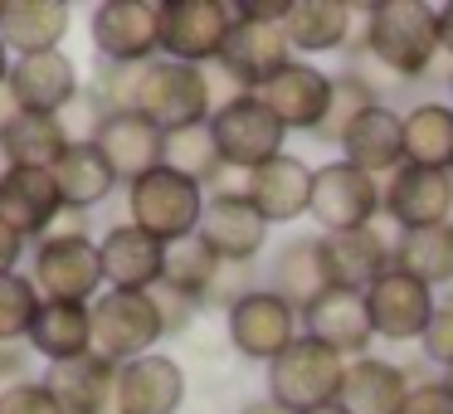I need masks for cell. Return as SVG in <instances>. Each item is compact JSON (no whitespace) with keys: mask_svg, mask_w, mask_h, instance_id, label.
Masks as SVG:
<instances>
[{"mask_svg":"<svg viewBox=\"0 0 453 414\" xmlns=\"http://www.w3.org/2000/svg\"><path fill=\"white\" fill-rule=\"evenodd\" d=\"M375 103H380V98L371 93V83H365L356 69H342V73H336V88H332V108H326V122L317 127V142H322V147H336V142L346 137V127H351L361 112H371Z\"/></svg>","mask_w":453,"mask_h":414,"instance_id":"cell-38","label":"cell"},{"mask_svg":"<svg viewBox=\"0 0 453 414\" xmlns=\"http://www.w3.org/2000/svg\"><path fill=\"white\" fill-rule=\"evenodd\" d=\"M0 414H64V410L44 390V380H25V385L0 390Z\"/></svg>","mask_w":453,"mask_h":414,"instance_id":"cell-44","label":"cell"},{"mask_svg":"<svg viewBox=\"0 0 453 414\" xmlns=\"http://www.w3.org/2000/svg\"><path fill=\"white\" fill-rule=\"evenodd\" d=\"M20 264H25V239L15 234L5 219H0V278H11V273H20Z\"/></svg>","mask_w":453,"mask_h":414,"instance_id":"cell-49","label":"cell"},{"mask_svg":"<svg viewBox=\"0 0 453 414\" xmlns=\"http://www.w3.org/2000/svg\"><path fill=\"white\" fill-rule=\"evenodd\" d=\"M0 157H5L11 171H54L69 157V137H64L59 118L20 112V122L0 137Z\"/></svg>","mask_w":453,"mask_h":414,"instance_id":"cell-34","label":"cell"},{"mask_svg":"<svg viewBox=\"0 0 453 414\" xmlns=\"http://www.w3.org/2000/svg\"><path fill=\"white\" fill-rule=\"evenodd\" d=\"M35 361H40V356L30 351V341L0 346V390H11V385H25V380H40Z\"/></svg>","mask_w":453,"mask_h":414,"instance_id":"cell-47","label":"cell"},{"mask_svg":"<svg viewBox=\"0 0 453 414\" xmlns=\"http://www.w3.org/2000/svg\"><path fill=\"white\" fill-rule=\"evenodd\" d=\"M400 414H453V390L443 375H424V380H414L410 400H404Z\"/></svg>","mask_w":453,"mask_h":414,"instance_id":"cell-45","label":"cell"},{"mask_svg":"<svg viewBox=\"0 0 453 414\" xmlns=\"http://www.w3.org/2000/svg\"><path fill=\"white\" fill-rule=\"evenodd\" d=\"M190 400V375L180 356L151 351L118 365L112 385V414H180Z\"/></svg>","mask_w":453,"mask_h":414,"instance_id":"cell-14","label":"cell"},{"mask_svg":"<svg viewBox=\"0 0 453 414\" xmlns=\"http://www.w3.org/2000/svg\"><path fill=\"white\" fill-rule=\"evenodd\" d=\"M342 380H346V361L312 336H297L273 365H264V395L283 414H312L322 404H336Z\"/></svg>","mask_w":453,"mask_h":414,"instance_id":"cell-2","label":"cell"},{"mask_svg":"<svg viewBox=\"0 0 453 414\" xmlns=\"http://www.w3.org/2000/svg\"><path fill=\"white\" fill-rule=\"evenodd\" d=\"M414 390V371L404 361H395V356H356V361H346V380H342V395H336V404H342L346 414H400L404 400H410Z\"/></svg>","mask_w":453,"mask_h":414,"instance_id":"cell-22","label":"cell"},{"mask_svg":"<svg viewBox=\"0 0 453 414\" xmlns=\"http://www.w3.org/2000/svg\"><path fill=\"white\" fill-rule=\"evenodd\" d=\"M404 161L424 171H453V103L419 98L404 108Z\"/></svg>","mask_w":453,"mask_h":414,"instance_id":"cell-32","label":"cell"},{"mask_svg":"<svg viewBox=\"0 0 453 414\" xmlns=\"http://www.w3.org/2000/svg\"><path fill=\"white\" fill-rule=\"evenodd\" d=\"M356 50L414 88L443 59L439 5H424V0H375V5H365V25H361Z\"/></svg>","mask_w":453,"mask_h":414,"instance_id":"cell-1","label":"cell"},{"mask_svg":"<svg viewBox=\"0 0 453 414\" xmlns=\"http://www.w3.org/2000/svg\"><path fill=\"white\" fill-rule=\"evenodd\" d=\"M439 44H443V59L453 64V0L439 5Z\"/></svg>","mask_w":453,"mask_h":414,"instance_id":"cell-51","label":"cell"},{"mask_svg":"<svg viewBox=\"0 0 453 414\" xmlns=\"http://www.w3.org/2000/svg\"><path fill=\"white\" fill-rule=\"evenodd\" d=\"M449 176H453V171H449Z\"/></svg>","mask_w":453,"mask_h":414,"instance_id":"cell-57","label":"cell"},{"mask_svg":"<svg viewBox=\"0 0 453 414\" xmlns=\"http://www.w3.org/2000/svg\"><path fill=\"white\" fill-rule=\"evenodd\" d=\"M210 137H215V151L225 161V171L234 176H249V171L268 166L273 157L288 151V127L268 112V103L258 93H239L225 108L210 112Z\"/></svg>","mask_w":453,"mask_h":414,"instance_id":"cell-5","label":"cell"},{"mask_svg":"<svg viewBox=\"0 0 453 414\" xmlns=\"http://www.w3.org/2000/svg\"><path fill=\"white\" fill-rule=\"evenodd\" d=\"M312 414H346L342 404H322V410H312Z\"/></svg>","mask_w":453,"mask_h":414,"instance_id":"cell-54","label":"cell"},{"mask_svg":"<svg viewBox=\"0 0 453 414\" xmlns=\"http://www.w3.org/2000/svg\"><path fill=\"white\" fill-rule=\"evenodd\" d=\"M303 336L322 341L326 351H336L342 361L371 356L375 332H371V312H365V293H342V288H326L317 303L303 307Z\"/></svg>","mask_w":453,"mask_h":414,"instance_id":"cell-21","label":"cell"},{"mask_svg":"<svg viewBox=\"0 0 453 414\" xmlns=\"http://www.w3.org/2000/svg\"><path fill=\"white\" fill-rule=\"evenodd\" d=\"M11 69H15V54L5 50V40H0V83H11Z\"/></svg>","mask_w":453,"mask_h":414,"instance_id":"cell-53","label":"cell"},{"mask_svg":"<svg viewBox=\"0 0 453 414\" xmlns=\"http://www.w3.org/2000/svg\"><path fill=\"white\" fill-rule=\"evenodd\" d=\"M365 312H371V332L385 346H414L429 326V317L439 312V293L419 278H410L404 268L380 273L365 288Z\"/></svg>","mask_w":453,"mask_h":414,"instance_id":"cell-13","label":"cell"},{"mask_svg":"<svg viewBox=\"0 0 453 414\" xmlns=\"http://www.w3.org/2000/svg\"><path fill=\"white\" fill-rule=\"evenodd\" d=\"M385 215V180L356 171L351 161L332 157L312 171V205L307 219L317 234H351V229H371Z\"/></svg>","mask_w":453,"mask_h":414,"instance_id":"cell-6","label":"cell"},{"mask_svg":"<svg viewBox=\"0 0 453 414\" xmlns=\"http://www.w3.org/2000/svg\"><path fill=\"white\" fill-rule=\"evenodd\" d=\"M264 288L278 293L283 303H293L303 312L307 303L326 293V264H322V234H293L264 258Z\"/></svg>","mask_w":453,"mask_h":414,"instance_id":"cell-28","label":"cell"},{"mask_svg":"<svg viewBox=\"0 0 453 414\" xmlns=\"http://www.w3.org/2000/svg\"><path fill=\"white\" fill-rule=\"evenodd\" d=\"M234 30L229 0H161V54L176 64L210 69L219 64Z\"/></svg>","mask_w":453,"mask_h":414,"instance_id":"cell-10","label":"cell"},{"mask_svg":"<svg viewBox=\"0 0 453 414\" xmlns=\"http://www.w3.org/2000/svg\"><path fill=\"white\" fill-rule=\"evenodd\" d=\"M122 196H127V225H137L142 234L161 239L166 249L180 244V239H196L205 200H210L196 180L176 176V171H166V166H157L142 180L122 186Z\"/></svg>","mask_w":453,"mask_h":414,"instance_id":"cell-3","label":"cell"},{"mask_svg":"<svg viewBox=\"0 0 453 414\" xmlns=\"http://www.w3.org/2000/svg\"><path fill=\"white\" fill-rule=\"evenodd\" d=\"M215 268H219V258L210 254L200 239H180V244L166 249V273H161V288L200 307V303H205L210 278H215Z\"/></svg>","mask_w":453,"mask_h":414,"instance_id":"cell-37","label":"cell"},{"mask_svg":"<svg viewBox=\"0 0 453 414\" xmlns=\"http://www.w3.org/2000/svg\"><path fill=\"white\" fill-rule=\"evenodd\" d=\"M332 88H336V73L317 69V64H307V59H293L258 98H264L268 112L288 127V137H293V132L317 137V127L326 122V108H332Z\"/></svg>","mask_w":453,"mask_h":414,"instance_id":"cell-20","label":"cell"},{"mask_svg":"<svg viewBox=\"0 0 453 414\" xmlns=\"http://www.w3.org/2000/svg\"><path fill=\"white\" fill-rule=\"evenodd\" d=\"M395 244L400 229L390 219H375L371 229H351V234H322V264H326V283L342 293H365L380 273L395 268Z\"/></svg>","mask_w":453,"mask_h":414,"instance_id":"cell-15","label":"cell"},{"mask_svg":"<svg viewBox=\"0 0 453 414\" xmlns=\"http://www.w3.org/2000/svg\"><path fill=\"white\" fill-rule=\"evenodd\" d=\"M419 361L439 365L443 375L453 371V303H439V312L429 317V326L419 336Z\"/></svg>","mask_w":453,"mask_h":414,"instance_id":"cell-43","label":"cell"},{"mask_svg":"<svg viewBox=\"0 0 453 414\" xmlns=\"http://www.w3.org/2000/svg\"><path fill=\"white\" fill-rule=\"evenodd\" d=\"M44 297L40 288H35V278L25 273H11V278H0V346H11V341H25L35 326V317H40Z\"/></svg>","mask_w":453,"mask_h":414,"instance_id":"cell-39","label":"cell"},{"mask_svg":"<svg viewBox=\"0 0 453 414\" xmlns=\"http://www.w3.org/2000/svg\"><path fill=\"white\" fill-rule=\"evenodd\" d=\"M44 303H93L103 293V258L93 234H44L30 244V268Z\"/></svg>","mask_w":453,"mask_h":414,"instance_id":"cell-8","label":"cell"},{"mask_svg":"<svg viewBox=\"0 0 453 414\" xmlns=\"http://www.w3.org/2000/svg\"><path fill=\"white\" fill-rule=\"evenodd\" d=\"M88 40L103 64L161 59V5L157 0H103L88 15Z\"/></svg>","mask_w":453,"mask_h":414,"instance_id":"cell-12","label":"cell"},{"mask_svg":"<svg viewBox=\"0 0 453 414\" xmlns=\"http://www.w3.org/2000/svg\"><path fill=\"white\" fill-rule=\"evenodd\" d=\"M443 380H449V390H453V371H449V375H443Z\"/></svg>","mask_w":453,"mask_h":414,"instance_id":"cell-56","label":"cell"},{"mask_svg":"<svg viewBox=\"0 0 453 414\" xmlns=\"http://www.w3.org/2000/svg\"><path fill=\"white\" fill-rule=\"evenodd\" d=\"M44 390L54 395L64 414H112V385H118V365L103 361L98 351L79 356L64 365H44L40 371Z\"/></svg>","mask_w":453,"mask_h":414,"instance_id":"cell-30","label":"cell"},{"mask_svg":"<svg viewBox=\"0 0 453 414\" xmlns=\"http://www.w3.org/2000/svg\"><path fill=\"white\" fill-rule=\"evenodd\" d=\"M336 157L351 161L356 171H365L375 180H390L404 166V112L375 103L371 112H361L346 127V137L336 142Z\"/></svg>","mask_w":453,"mask_h":414,"instance_id":"cell-25","label":"cell"},{"mask_svg":"<svg viewBox=\"0 0 453 414\" xmlns=\"http://www.w3.org/2000/svg\"><path fill=\"white\" fill-rule=\"evenodd\" d=\"M93 147L108 157V166L118 171L122 186H132V180H142L147 171L161 166V157H166V132L151 127L142 112H108V122H103Z\"/></svg>","mask_w":453,"mask_h":414,"instance_id":"cell-29","label":"cell"},{"mask_svg":"<svg viewBox=\"0 0 453 414\" xmlns=\"http://www.w3.org/2000/svg\"><path fill=\"white\" fill-rule=\"evenodd\" d=\"M161 166L176 171V176H186V180H196L200 190H205V186H219V180H225V161H219V151H215V137H210V127L171 132Z\"/></svg>","mask_w":453,"mask_h":414,"instance_id":"cell-36","label":"cell"},{"mask_svg":"<svg viewBox=\"0 0 453 414\" xmlns=\"http://www.w3.org/2000/svg\"><path fill=\"white\" fill-rule=\"evenodd\" d=\"M88 312H93V351L112 365L151 356L166 341V322H161L157 293H118V288H103L88 303Z\"/></svg>","mask_w":453,"mask_h":414,"instance_id":"cell-4","label":"cell"},{"mask_svg":"<svg viewBox=\"0 0 453 414\" xmlns=\"http://www.w3.org/2000/svg\"><path fill=\"white\" fill-rule=\"evenodd\" d=\"M293 59L297 54H293V44H288L283 25L234 20L229 44H225V54H219V73H225L239 93H264Z\"/></svg>","mask_w":453,"mask_h":414,"instance_id":"cell-17","label":"cell"},{"mask_svg":"<svg viewBox=\"0 0 453 414\" xmlns=\"http://www.w3.org/2000/svg\"><path fill=\"white\" fill-rule=\"evenodd\" d=\"M98 258L103 288H118V293H151V288H161V273H166V244L142 234L127 219H118L98 234Z\"/></svg>","mask_w":453,"mask_h":414,"instance_id":"cell-18","label":"cell"},{"mask_svg":"<svg viewBox=\"0 0 453 414\" xmlns=\"http://www.w3.org/2000/svg\"><path fill=\"white\" fill-rule=\"evenodd\" d=\"M11 93H15V103H20L25 112H44V118H59V112L83 93L79 64L69 59V50L15 59V69H11Z\"/></svg>","mask_w":453,"mask_h":414,"instance_id":"cell-27","label":"cell"},{"mask_svg":"<svg viewBox=\"0 0 453 414\" xmlns=\"http://www.w3.org/2000/svg\"><path fill=\"white\" fill-rule=\"evenodd\" d=\"M312 171L303 157H293V151H283V157H273L268 166L249 171L244 176V196L254 200V210L268 219V225H297V219H307V205H312Z\"/></svg>","mask_w":453,"mask_h":414,"instance_id":"cell-23","label":"cell"},{"mask_svg":"<svg viewBox=\"0 0 453 414\" xmlns=\"http://www.w3.org/2000/svg\"><path fill=\"white\" fill-rule=\"evenodd\" d=\"M73 30L69 0H0V40L15 59L64 50Z\"/></svg>","mask_w":453,"mask_h":414,"instance_id":"cell-26","label":"cell"},{"mask_svg":"<svg viewBox=\"0 0 453 414\" xmlns=\"http://www.w3.org/2000/svg\"><path fill=\"white\" fill-rule=\"evenodd\" d=\"M365 25V5H346V0H293L288 15V44L297 59H317V54H351Z\"/></svg>","mask_w":453,"mask_h":414,"instance_id":"cell-19","label":"cell"},{"mask_svg":"<svg viewBox=\"0 0 453 414\" xmlns=\"http://www.w3.org/2000/svg\"><path fill=\"white\" fill-rule=\"evenodd\" d=\"M137 112L171 132L186 127H205L210 112H215V98H210V73L196 69V64H176V59H151L147 73H142V93H137Z\"/></svg>","mask_w":453,"mask_h":414,"instance_id":"cell-7","label":"cell"},{"mask_svg":"<svg viewBox=\"0 0 453 414\" xmlns=\"http://www.w3.org/2000/svg\"><path fill=\"white\" fill-rule=\"evenodd\" d=\"M20 103H15V93H11V83H0V137H5V132L15 127V122H20Z\"/></svg>","mask_w":453,"mask_h":414,"instance_id":"cell-50","label":"cell"},{"mask_svg":"<svg viewBox=\"0 0 453 414\" xmlns=\"http://www.w3.org/2000/svg\"><path fill=\"white\" fill-rule=\"evenodd\" d=\"M25 341H30V351L40 356L44 365H64V361L88 356L93 351V312H88V303H44Z\"/></svg>","mask_w":453,"mask_h":414,"instance_id":"cell-31","label":"cell"},{"mask_svg":"<svg viewBox=\"0 0 453 414\" xmlns=\"http://www.w3.org/2000/svg\"><path fill=\"white\" fill-rule=\"evenodd\" d=\"M443 88H449V103H453V69L443 73Z\"/></svg>","mask_w":453,"mask_h":414,"instance_id":"cell-55","label":"cell"},{"mask_svg":"<svg viewBox=\"0 0 453 414\" xmlns=\"http://www.w3.org/2000/svg\"><path fill=\"white\" fill-rule=\"evenodd\" d=\"M293 0H234V20H254V25H288Z\"/></svg>","mask_w":453,"mask_h":414,"instance_id":"cell-48","label":"cell"},{"mask_svg":"<svg viewBox=\"0 0 453 414\" xmlns=\"http://www.w3.org/2000/svg\"><path fill=\"white\" fill-rule=\"evenodd\" d=\"M395 268H404L410 278H419L434 293H443V288L453 283V225L400 234V244H395Z\"/></svg>","mask_w":453,"mask_h":414,"instance_id":"cell-35","label":"cell"},{"mask_svg":"<svg viewBox=\"0 0 453 414\" xmlns=\"http://www.w3.org/2000/svg\"><path fill=\"white\" fill-rule=\"evenodd\" d=\"M54 180H59V196H64V210H83L93 215L98 205H108L118 196V171L108 166L98 147H69V157L54 166Z\"/></svg>","mask_w":453,"mask_h":414,"instance_id":"cell-33","label":"cell"},{"mask_svg":"<svg viewBox=\"0 0 453 414\" xmlns=\"http://www.w3.org/2000/svg\"><path fill=\"white\" fill-rule=\"evenodd\" d=\"M297 336H303V312L293 303H283L278 293H268V288H254L244 303H234L225 312L229 351L254 365H273Z\"/></svg>","mask_w":453,"mask_h":414,"instance_id":"cell-9","label":"cell"},{"mask_svg":"<svg viewBox=\"0 0 453 414\" xmlns=\"http://www.w3.org/2000/svg\"><path fill=\"white\" fill-rule=\"evenodd\" d=\"M268 234H273V225L254 210L244 186H219L205 200V215L196 229V239L219 264H258L268 254Z\"/></svg>","mask_w":453,"mask_h":414,"instance_id":"cell-11","label":"cell"},{"mask_svg":"<svg viewBox=\"0 0 453 414\" xmlns=\"http://www.w3.org/2000/svg\"><path fill=\"white\" fill-rule=\"evenodd\" d=\"M142 73H147V64H103V59H98L88 88L98 93V103H103L108 112H137Z\"/></svg>","mask_w":453,"mask_h":414,"instance_id":"cell-40","label":"cell"},{"mask_svg":"<svg viewBox=\"0 0 453 414\" xmlns=\"http://www.w3.org/2000/svg\"><path fill=\"white\" fill-rule=\"evenodd\" d=\"M254 288H264L258 264H219L215 278H210V288H205V303H200V312H219V317H225L229 307L244 303Z\"/></svg>","mask_w":453,"mask_h":414,"instance_id":"cell-41","label":"cell"},{"mask_svg":"<svg viewBox=\"0 0 453 414\" xmlns=\"http://www.w3.org/2000/svg\"><path fill=\"white\" fill-rule=\"evenodd\" d=\"M385 219L400 234H419V229L453 225V176L449 171H424L404 161L390 180H385Z\"/></svg>","mask_w":453,"mask_h":414,"instance_id":"cell-16","label":"cell"},{"mask_svg":"<svg viewBox=\"0 0 453 414\" xmlns=\"http://www.w3.org/2000/svg\"><path fill=\"white\" fill-rule=\"evenodd\" d=\"M157 293V307H161V322H166V341H180V336H190L196 332V322L205 312H200L196 303H186V297H176V293H166V288H151Z\"/></svg>","mask_w":453,"mask_h":414,"instance_id":"cell-46","label":"cell"},{"mask_svg":"<svg viewBox=\"0 0 453 414\" xmlns=\"http://www.w3.org/2000/svg\"><path fill=\"white\" fill-rule=\"evenodd\" d=\"M59 215H64V196L54 171H11V166L0 171V219L25 244H40Z\"/></svg>","mask_w":453,"mask_h":414,"instance_id":"cell-24","label":"cell"},{"mask_svg":"<svg viewBox=\"0 0 453 414\" xmlns=\"http://www.w3.org/2000/svg\"><path fill=\"white\" fill-rule=\"evenodd\" d=\"M103 122H108V108L98 103V93H93L88 83H83V93L59 112V127H64V137H69V147H93Z\"/></svg>","mask_w":453,"mask_h":414,"instance_id":"cell-42","label":"cell"},{"mask_svg":"<svg viewBox=\"0 0 453 414\" xmlns=\"http://www.w3.org/2000/svg\"><path fill=\"white\" fill-rule=\"evenodd\" d=\"M239 414H283V410H278V404H273V400H268V395H264V400L244 404V410H239Z\"/></svg>","mask_w":453,"mask_h":414,"instance_id":"cell-52","label":"cell"}]
</instances>
